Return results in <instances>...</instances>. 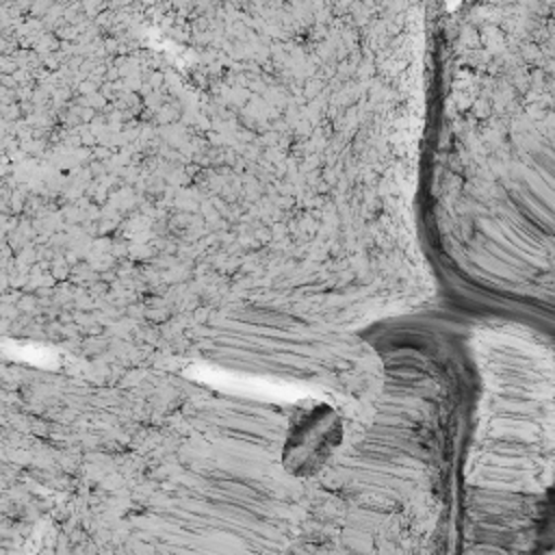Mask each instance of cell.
<instances>
[{
    "label": "cell",
    "mask_w": 555,
    "mask_h": 555,
    "mask_svg": "<svg viewBox=\"0 0 555 555\" xmlns=\"http://www.w3.org/2000/svg\"><path fill=\"white\" fill-rule=\"evenodd\" d=\"M338 421L334 412L325 405L308 412L293 429L288 438L286 453L295 455L293 468L312 470L317 462L332 449V440L338 438Z\"/></svg>",
    "instance_id": "6da1fadb"
}]
</instances>
